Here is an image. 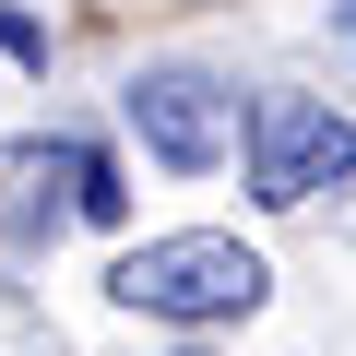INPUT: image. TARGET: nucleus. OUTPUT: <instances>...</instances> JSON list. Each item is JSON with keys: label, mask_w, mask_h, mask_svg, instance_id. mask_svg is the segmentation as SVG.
Wrapping results in <instances>:
<instances>
[{"label": "nucleus", "mask_w": 356, "mask_h": 356, "mask_svg": "<svg viewBox=\"0 0 356 356\" xmlns=\"http://www.w3.org/2000/svg\"><path fill=\"white\" fill-rule=\"evenodd\" d=\"M261 250H238L226 226H178V238H143V250H119V273H107V297L119 309H143V321H178V332H214V321H250L261 309Z\"/></svg>", "instance_id": "obj_1"}, {"label": "nucleus", "mask_w": 356, "mask_h": 356, "mask_svg": "<svg viewBox=\"0 0 356 356\" xmlns=\"http://www.w3.org/2000/svg\"><path fill=\"white\" fill-rule=\"evenodd\" d=\"M0 48H13V60H48V24H36V13H13V0H0Z\"/></svg>", "instance_id": "obj_5"}, {"label": "nucleus", "mask_w": 356, "mask_h": 356, "mask_svg": "<svg viewBox=\"0 0 356 356\" xmlns=\"http://www.w3.org/2000/svg\"><path fill=\"white\" fill-rule=\"evenodd\" d=\"M332 178H356V119L321 107V95H261L250 107V202L297 214V202L332 191Z\"/></svg>", "instance_id": "obj_2"}, {"label": "nucleus", "mask_w": 356, "mask_h": 356, "mask_svg": "<svg viewBox=\"0 0 356 356\" xmlns=\"http://www.w3.org/2000/svg\"><path fill=\"white\" fill-rule=\"evenodd\" d=\"M131 131H143L154 166L202 178V166H226V143H238V95H226L214 72H143V83H131Z\"/></svg>", "instance_id": "obj_3"}, {"label": "nucleus", "mask_w": 356, "mask_h": 356, "mask_svg": "<svg viewBox=\"0 0 356 356\" xmlns=\"http://www.w3.org/2000/svg\"><path fill=\"white\" fill-rule=\"evenodd\" d=\"M60 178H72V214H83V226H119V214H131V191H119V166H107L95 143H60Z\"/></svg>", "instance_id": "obj_4"}, {"label": "nucleus", "mask_w": 356, "mask_h": 356, "mask_svg": "<svg viewBox=\"0 0 356 356\" xmlns=\"http://www.w3.org/2000/svg\"><path fill=\"white\" fill-rule=\"evenodd\" d=\"M178 356H214V344H178Z\"/></svg>", "instance_id": "obj_6"}]
</instances>
